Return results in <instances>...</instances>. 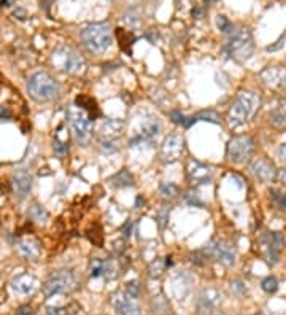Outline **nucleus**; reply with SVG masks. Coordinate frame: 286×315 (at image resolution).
<instances>
[{"instance_id":"obj_37","label":"nucleus","mask_w":286,"mask_h":315,"mask_svg":"<svg viewBox=\"0 0 286 315\" xmlns=\"http://www.w3.org/2000/svg\"><path fill=\"white\" fill-rule=\"evenodd\" d=\"M272 194H274V199L279 202V206L286 210V192H280L277 190H272Z\"/></svg>"},{"instance_id":"obj_39","label":"nucleus","mask_w":286,"mask_h":315,"mask_svg":"<svg viewBox=\"0 0 286 315\" xmlns=\"http://www.w3.org/2000/svg\"><path fill=\"white\" fill-rule=\"evenodd\" d=\"M170 116H172L173 122H177V124H185V116L181 115V113H180L178 110L170 112Z\"/></svg>"},{"instance_id":"obj_11","label":"nucleus","mask_w":286,"mask_h":315,"mask_svg":"<svg viewBox=\"0 0 286 315\" xmlns=\"http://www.w3.org/2000/svg\"><path fill=\"white\" fill-rule=\"evenodd\" d=\"M261 247L263 252L266 255V260L269 264H277V261H279V255L282 248L285 247V239L282 232H269L264 234L261 238Z\"/></svg>"},{"instance_id":"obj_7","label":"nucleus","mask_w":286,"mask_h":315,"mask_svg":"<svg viewBox=\"0 0 286 315\" xmlns=\"http://www.w3.org/2000/svg\"><path fill=\"white\" fill-rule=\"evenodd\" d=\"M53 64L59 70H62V72L70 74V75L83 74L86 67L83 58L70 48H57L53 52Z\"/></svg>"},{"instance_id":"obj_9","label":"nucleus","mask_w":286,"mask_h":315,"mask_svg":"<svg viewBox=\"0 0 286 315\" xmlns=\"http://www.w3.org/2000/svg\"><path fill=\"white\" fill-rule=\"evenodd\" d=\"M255 150L253 138L248 136L234 137L228 145V158L236 164L245 162Z\"/></svg>"},{"instance_id":"obj_38","label":"nucleus","mask_w":286,"mask_h":315,"mask_svg":"<svg viewBox=\"0 0 286 315\" xmlns=\"http://www.w3.org/2000/svg\"><path fill=\"white\" fill-rule=\"evenodd\" d=\"M285 40H286V30H285V34L282 35V37L275 42V45H271V46H267L266 50L267 51H277V50H280L282 46H283V43H285Z\"/></svg>"},{"instance_id":"obj_18","label":"nucleus","mask_w":286,"mask_h":315,"mask_svg":"<svg viewBox=\"0 0 286 315\" xmlns=\"http://www.w3.org/2000/svg\"><path fill=\"white\" fill-rule=\"evenodd\" d=\"M261 80L266 86L275 88V90H285L286 88V68L285 67H267L261 72Z\"/></svg>"},{"instance_id":"obj_44","label":"nucleus","mask_w":286,"mask_h":315,"mask_svg":"<svg viewBox=\"0 0 286 315\" xmlns=\"http://www.w3.org/2000/svg\"><path fill=\"white\" fill-rule=\"evenodd\" d=\"M54 4V0H41V5H43V8H45V10H48V8Z\"/></svg>"},{"instance_id":"obj_13","label":"nucleus","mask_w":286,"mask_h":315,"mask_svg":"<svg viewBox=\"0 0 286 315\" xmlns=\"http://www.w3.org/2000/svg\"><path fill=\"white\" fill-rule=\"evenodd\" d=\"M123 129H124L123 120L108 118L105 121H102L99 129H97L99 144H102V142H116V138L121 136Z\"/></svg>"},{"instance_id":"obj_25","label":"nucleus","mask_w":286,"mask_h":315,"mask_svg":"<svg viewBox=\"0 0 286 315\" xmlns=\"http://www.w3.org/2000/svg\"><path fill=\"white\" fill-rule=\"evenodd\" d=\"M110 182L113 183V186H116V188H126V186H132L134 185V177H132L129 170L123 169V170H119L118 174H115Z\"/></svg>"},{"instance_id":"obj_5","label":"nucleus","mask_w":286,"mask_h":315,"mask_svg":"<svg viewBox=\"0 0 286 315\" xmlns=\"http://www.w3.org/2000/svg\"><path fill=\"white\" fill-rule=\"evenodd\" d=\"M68 121H70V128L75 137V142L81 146H86L89 144L92 136V122L89 115L80 107H72L68 110Z\"/></svg>"},{"instance_id":"obj_47","label":"nucleus","mask_w":286,"mask_h":315,"mask_svg":"<svg viewBox=\"0 0 286 315\" xmlns=\"http://www.w3.org/2000/svg\"><path fill=\"white\" fill-rule=\"evenodd\" d=\"M201 14H202V10H201V8H196V10H193V16L201 18Z\"/></svg>"},{"instance_id":"obj_43","label":"nucleus","mask_w":286,"mask_h":315,"mask_svg":"<svg viewBox=\"0 0 286 315\" xmlns=\"http://www.w3.org/2000/svg\"><path fill=\"white\" fill-rule=\"evenodd\" d=\"M277 177L280 178V182L286 183V169H282L280 172H277Z\"/></svg>"},{"instance_id":"obj_6","label":"nucleus","mask_w":286,"mask_h":315,"mask_svg":"<svg viewBox=\"0 0 286 315\" xmlns=\"http://www.w3.org/2000/svg\"><path fill=\"white\" fill-rule=\"evenodd\" d=\"M76 286L78 280L72 270H56L45 280L41 288L45 296L51 298L53 294L59 293H72L73 290H76Z\"/></svg>"},{"instance_id":"obj_10","label":"nucleus","mask_w":286,"mask_h":315,"mask_svg":"<svg viewBox=\"0 0 286 315\" xmlns=\"http://www.w3.org/2000/svg\"><path fill=\"white\" fill-rule=\"evenodd\" d=\"M159 122L153 116H145L142 118L140 124H138L137 132L134 134V137L129 140V145L131 146H140V145H146L151 144V140L159 134Z\"/></svg>"},{"instance_id":"obj_1","label":"nucleus","mask_w":286,"mask_h":315,"mask_svg":"<svg viewBox=\"0 0 286 315\" xmlns=\"http://www.w3.org/2000/svg\"><path fill=\"white\" fill-rule=\"evenodd\" d=\"M259 96L251 92V91H244L239 94V98L234 100L231 108L228 112V122L232 128H240L255 115L256 110L259 108Z\"/></svg>"},{"instance_id":"obj_19","label":"nucleus","mask_w":286,"mask_h":315,"mask_svg":"<svg viewBox=\"0 0 286 315\" xmlns=\"http://www.w3.org/2000/svg\"><path fill=\"white\" fill-rule=\"evenodd\" d=\"M250 170L258 180H261V182H271L277 177L275 166L271 161L264 160V158H256L255 161H251Z\"/></svg>"},{"instance_id":"obj_27","label":"nucleus","mask_w":286,"mask_h":315,"mask_svg":"<svg viewBox=\"0 0 286 315\" xmlns=\"http://www.w3.org/2000/svg\"><path fill=\"white\" fill-rule=\"evenodd\" d=\"M166 261H162V260H154L151 264H150V268H148V272H150V276L153 277V278H158V277H161L162 274H164V270H166Z\"/></svg>"},{"instance_id":"obj_20","label":"nucleus","mask_w":286,"mask_h":315,"mask_svg":"<svg viewBox=\"0 0 286 315\" xmlns=\"http://www.w3.org/2000/svg\"><path fill=\"white\" fill-rule=\"evenodd\" d=\"M32 175L27 170H18L11 178V185H13V192L18 199H24L29 194V191L32 190Z\"/></svg>"},{"instance_id":"obj_48","label":"nucleus","mask_w":286,"mask_h":315,"mask_svg":"<svg viewBox=\"0 0 286 315\" xmlns=\"http://www.w3.org/2000/svg\"><path fill=\"white\" fill-rule=\"evenodd\" d=\"M204 2H205L207 5H212L213 2H216V0H204Z\"/></svg>"},{"instance_id":"obj_17","label":"nucleus","mask_w":286,"mask_h":315,"mask_svg":"<svg viewBox=\"0 0 286 315\" xmlns=\"http://www.w3.org/2000/svg\"><path fill=\"white\" fill-rule=\"evenodd\" d=\"M116 264L113 260H97L94 258L89 262L91 277H103L105 280H111L116 277Z\"/></svg>"},{"instance_id":"obj_8","label":"nucleus","mask_w":286,"mask_h":315,"mask_svg":"<svg viewBox=\"0 0 286 315\" xmlns=\"http://www.w3.org/2000/svg\"><path fill=\"white\" fill-rule=\"evenodd\" d=\"M207 255H210L212 258H215L218 262L224 266H232L234 262H236L237 258V248L236 245L229 240H224V239H215L210 244L205 245V250H204Z\"/></svg>"},{"instance_id":"obj_30","label":"nucleus","mask_w":286,"mask_h":315,"mask_svg":"<svg viewBox=\"0 0 286 315\" xmlns=\"http://www.w3.org/2000/svg\"><path fill=\"white\" fill-rule=\"evenodd\" d=\"M196 121H210V122H218V115L213 110H207V112H199L197 115L193 116Z\"/></svg>"},{"instance_id":"obj_3","label":"nucleus","mask_w":286,"mask_h":315,"mask_svg":"<svg viewBox=\"0 0 286 315\" xmlns=\"http://www.w3.org/2000/svg\"><path fill=\"white\" fill-rule=\"evenodd\" d=\"M27 91L35 102H48L59 94V83L49 74L37 72L29 78Z\"/></svg>"},{"instance_id":"obj_46","label":"nucleus","mask_w":286,"mask_h":315,"mask_svg":"<svg viewBox=\"0 0 286 315\" xmlns=\"http://www.w3.org/2000/svg\"><path fill=\"white\" fill-rule=\"evenodd\" d=\"M143 204H145V200H143V198H142V196H138V198H137V202H135V207L138 208V207H142Z\"/></svg>"},{"instance_id":"obj_32","label":"nucleus","mask_w":286,"mask_h":315,"mask_svg":"<svg viewBox=\"0 0 286 315\" xmlns=\"http://www.w3.org/2000/svg\"><path fill=\"white\" fill-rule=\"evenodd\" d=\"M261 285L266 293H274V292H277V288H279V282H277L275 277H266Z\"/></svg>"},{"instance_id":"obj_36","label":"nucleus","mask_w":286,"mask_h":315,"mask_svg":"<svg viewBox=\"0 0 286 315\" xmlns=\"http://www.w3.org/2000/svg\"><path fill=\"white\" fill-rule=\"evenodd\" d=\"M185 200L188 204H191V206H204V202L201 199H199V196H197V192H193V191H188L186 194H185Z\"/></svg>"},{"instance_id":"obj_45","label":"nucleus","mask_w":286,"mask_h":315,"mask_svg":"<svg viewBox=\"0 0 286 315\" xmlns=\"http://www.w3.org/2000/svg\"><path fill=\"white\" fill-rule=\"evenodd\" d=\"M16 2V0H0V5L2 6H10Z\"/></svg>"},{"instance_id":"obj_35","label":"nucleus","mask_w":286,"mask_h":315,"mask_svg":"<svg viewBox=\"0 0 286 315\" xmlns=\"http://www.w3.org/2000/svg\"><path fill=\"white\" fill-rule=\"evenodd\" d=\"M126 294L134 298V300H137L138 294H140V285H138V282H135V280L134 282H129L126 285Z\"/></svg>"},{"instance_id":"obj_16","label":"nucleus","mask_w":286,"mask_h":315,"mask_svg":"<svg viewBox=\"0 0 286 315\" xmlns=\"http://www.w3.org/2000/svg\"><path fill=\"white\" fill-rule=\"evenodd\" d=\"M188 177L189 182L193 183V185H205V183H210L212 182V169L209 166H205L199 161H189L188 162Z\"/></svg>"},{"instance_id":"obj_12","label":"nucleus","mask_w":286,"mask_h":315,"mask_svg":"<svg viewBox=\"0 0 286 315\" xmlns=\"http://www.w3.org/2000/svg\"><path fill=\"white\" fill-rule=\"evenodd\" d=\"M185 142L180 134H170L166 137L161 146V158L166 162H173L183 154Z\"/></svg>"},{"instance_id":"obj_49","label":"nucleus","mask_w":286,"mask_h":315,"mask_svg":"<svg viewBox=\"0 0 286 315\" xmlns=\"http://www.w3.org/2000/svg\"><path fill=\"white\" fill-rule=\"evenodd\" d=\"M213 315H226V314H223V312H218V314H213Z\"/></svg>"},{"instance_id":"obj_42","label":"nucleus","mask_w":286,"mask_h":315,"mask_svg":"<svg viewBox=\"0 0 286 315\" xmlns=\"http://www.w3.org/2000/svg\"><path fill=\"white\" fill-rule=\"evenodd\" d=\"M30 314H32L30 306H21V308L16 310V315H30Z\"/></svg>"},{"instance_id":"obj_2","label":"nucleus","mask_w":286,"mask_h":315,"mask_svg":"<svg viewBox=\"0 0 286 315\" xmlns=\"http://www.w3.org/2000/svg\"><path fill=\"white\" fill-rule=\"evenodd\" d=\"M84 46L92 52H105L113 43V32L110 22H92L81 32Z\"/></svg>"},{"instance_id":"obj_24","label":"nucleus","mask_w":286,"mask_h":315,"mask_svg":"<svg viewBox=\"0 0 286 315\" xmlns=\"http://www.w3.org/2000/svg\"><path fill=\"white\" fill-rule=\"evenodd\" d=\"M27 215L33 223H38V224H45L48 222V218H49L48 210L40 204L30 206L29 210H27Z\"/></svg>"},{"instance_id":"obj_28","label":"nucleus","mask_w":286,"mask_h":315,"mask_svg":"<svg viewBox=\"0 0 286 315\" xmlns=\"http://www.w3.org/2000/svg\"><path fill=\"white\" fill-rule=\"evenodd\" d=\"M156 92H153L151 94V98H153V100L158 104V105H161L162 108H167V105L170 104V98H169V94L164 91V90H161V88H156L154 90Z\"/></svg>"},{"instance_id":"obj_14","label":"nucleus","mask_w":286,"mask_h":315,"mask_svg":"<svg viewBox=\"0 0 286 315\" xmlns=\"http://www.w3.org/2000/svg\"><path fill=\"white\" fill-rule=\"evenodd\" d=\"M111 304L118 315H142L140 306L135 302L134 298L126 293H115L111 296Z\"/></svg>"},{"instance_id":"obj_33","label":"nucleus","mask_w":286,"mask_h":315,"mask_svg":"<svg viewBox=\"0 0 286 315\" xmlns=\"http://www.w3.org/2000/svg\"><path fill=\"white\" fill-rule=\"evenodd\" d=\"M205 260H207V253L205 252H201V250L193 252L189 255V261L193 262V264H196V266H204L205 264Z\"/></svg>"},{"instance_id":"obj_23","label":"nucleus","mask_w":286,"mask_h":315,"mask_svg":"<svg viewBox=\"0 0 286 315\" xmlns=\"http://www.w3.org/2000/svg\"><path fill=\"white\" fill-rule=\"evenodd\" d=\"M269 120H271L272 126H275V128L286 126V102L285 100L279 102V105H277V107L271 112Z\"/></svg>"},{"instance_id":"obj_29","label":"nucleus","mask_w":286,"mask_h":315,"mask_svg":"<svg viewBox=\"0 0 286 315\" xmlns=\"http://www.w3.org/2000/svg\"><path fill=\"white\" fill-rule=\"evenodd\" d=\"M169 216H170V210L167 207H161L158 210V214H156V222H158V226L161 230H164L169 222Z\"/></svg>"},{"instance_id":"obj_41","label":"nucleus","mask_w":286,"mask_h":315,"mask_svg":"<svg viewBox=\"0 0 286 315\" xmlns=\"http://www.w3.org/2000/svg\"><path fill=\"white\" fill-rule=\"evenodd\" d=\"M132 228H134V223H132V222H127V223L123 226V234H124V238H131Z\"/></svg>"},{"instance_id":"obj_31","label":"nucleus","mask_w":286,"mask_h":315,"mask_svg":"<svg viewBox=\"0 0 286 315\" xmlns=\"http://www.w3.org/2000/svg\"><path fill=\"white\" fill-rule=\"evenodd\" d=\"M216 26L224 34H232V24L226 16H216Z\"/></svg>"},{"instance_id":"obj_4","label":"nucleus","mask_w":286,"mask_h":315,"mask_svg":"<svg viewBox=\"0 0 286 315\" xmlns=\"http://www.w3.org/2000/svg\"><path fill=\"white\" fill-rule=\"evenodd\" d=\"M255 51V43H253V35L248 29H239L236 30L226 45V52L234 60H247L251 58Z\"/></svg>"},{"instance_id":"obj_22","label":"nucleus","mask_w":286,"mask_h":315,"mask_svg":"<svg viewBox=\"0 0 286 315\" xmlns=\"http://www.w3.org/2000/svg\"><path fill=\"white\" fill-rule=\"evenodd\" d=\"M16 252L19 253V255L29 261H37L41 256V244L37 239H22L16 244Z\"/></svg>"},{"instance_id":"obj_21","label":"nucleus","mask_w":286,"mask_h":315,"mask_svg":"<svg viewBox=\"0 0 286 315\" xmlns=\"http://www.w3.org/2000/svg\"><path fill=\"white\" fill-rule=\"evenodd\" d=\"M37 288H38V280L30 274H21L18 277H14L11 282V290L21 296L32 294L33 292H37Z\"/></svg>"},{"instance_id":"obj_26","label":"nucleus","mask_w":286,"mask_h":315,"mask_svg":"<svg viewBox=\"0 0 286 315\" xmlns=\"http://www.w3.org/2000/svg\"><path fill=\"white\" fill-rule=\"evenodd\" d=\"M180 192V188L175 183H162L159 186V194L162 196L164 200H173Z\"/></svg>"},{"instance_id":"obj_50","label":"nucleus","mask_w":286,"mask_h":315,"mask_svg":"<svg viewBox=\"0 0 286 315\" xmlns=\"http://www.w3.org/2000/svg\"><path fill=\"white\" fill-rule=\"evenodd\" d=\"M255 315H263V314H255Z\"/></svg>"},{"instance_id":"obj_34","label":"nucleus","mask_w":286,"mask_h":315,"mask_svg":"<svg viewBox=\"0 0 286 315\" xmlns=\"http://www.w3.org/2000/svg\"><path fill=\"white\" fill-rule=\"evenodd\" d=\"M229 288H231V292L234 294H237V296H244L247 294V286L244 282H240V280H234V282L229 284Z\"/></svg>"},{"instance_id":"obj_40","label":"nucleus","mask_w":286,"mask_h":315,"mask_svg":"<svg viewBox=\"0 0 286 315\" xmlns=\"http://www.w3.org/2000/svg\"><path fill=\"white\" fill-rule=\"evenodd\" d=\"M277 156H279V160L283 164H286V142L279 146V150H277Z\"/></svg>"},{"instance_id":"obj_15","label":"nucleus","mask_w":286,"mask_h":315,"mask_svg":"<svg viewBox=\"0 0 286 315\" xmlns=\"http://www.w3.org/2000/svg\"><path fill=\"white\" fill-rule=\"evenodd\" d=\"M221 302V293L215 288H207L201 293L197 301V314L199 315H207L213 312Z\"/></svg>"}]
</instances>
